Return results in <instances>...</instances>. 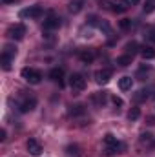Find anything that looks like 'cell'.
I'll return each instance as SVG.
<instances>
[{
	"label": "cell",
	"mask_w": 155,
	"mask_h": 157,
	"mask_svg": "<svg viewBox=\"0 0 155 157\" xmlns=\"http://www.w3.org/2000/svg\"><path fill=\"white\" fill-rule=\"evenodd\" d=\"M102 143H104V146H106V150H104L106 155H115V154H120V150H124V144L119 143L117 137L112 135V133H106L104 139H102Z\"/></svg>",
	"instance_id": "1"
},
{
	"label": "cell",
	"mask_w": 155,
	"mask_h": 157,
	"mask_svg": "<svg viewBox=\"0 0 155 157\" xmlns=\"http://www.w3.org/2000/svg\"><path fill=\"white\" fill-rule=\"evenodd\" d=\"M20 75H22V78L26 82H29V84H39L40 78H42V73H40L39 70H35V68H24Z\"/></svg>",
	"instance_id": "2"
},
{
	"label": "cell",
	"mask_w": 155,
	"mask_h": 157,
	"mask_svg": "<svg viewBox=\"0 0 155 157\" xmlns=\"http://www.w3.org/2000/svg\"><path fill=\"white\" fill-rule=\"evenodd\" d=\"M26 35V26L24 24H15L7 29V37L11 40H22Z\"/></svg>",
	"instance_id": "3"
},
{
	"label": "cell",
	"mask_w": 155,
	"mask_h": 157,
	"mask_svg": "<svg viewBox=\"0 0 155 157\" xmlns=\"http://www.w3.org/2000/svg\"><path fill=\"white\" fill-rule=\"evenodd\" d=\"M70 86H71V90L75 91V93H80V91H84L86 90V78L82 77V75H71L70 77Z\"/></svg>",
	"instance_id": "4"
},
{
	"label": "cell",
	"mask_w": 155,
	"mask_h": 157,
	"mask_svg": "<svg viewBox=\"0 0 155 157\" xmlns=\"http://www.w3.org/2000/svg\"><path fill=\"white\" fill-rule=\"evenodd\" d=\"M42 13H44L42 6H40V4H35V6H31V7H28V9H22V11H20V17H22V18H26V17H29V18H40Z\"/></svg>",
	"instance_id": "5"
},
{
	"label": "cell",
	"mask_w": 155,
	"mask_h": 157,
	"mask_svg": "<svg viewBox=\"0 0 155 157\" xmlns=\"http://www.w3.org/2000/svg\"><path fill=\"white\" fill-rule=\"evenodd\" d=\"M110 9L113 11V13H124V11H128L130 9V6H131V0H113V2H110Z\"/></svg>",
	"instance_id": "6"
},
{
	"label": "cell",
	"mask_w": 155,
	"mask_h": 157,
	"mask_svg": "<svg viewBox=\"0 0 155 157\" xmlns=\"http://www.w3.org/2000/svg\"><path fill=\"white\" fill-rule=\"evenodd\" d=\"M35 106H37V99H35V97H28V99H24V101L18 104V110H20L22 113H28V112H31Z\"/></svg>",
	"instance_id": "7"
},
{
	"label": "cell",
	"mask_w": 155,
	"mask_h": 157,
	"mask_svg": "<svg viewBox=\"0 0 155 157\" xmlns=\"http://www.w3.org/2000/svg\"><path fill=\"white\" fill-rule=\"evenodd\" d=\"M26 146H28V152L33 157H39L42 154V146H40V143L37 139H28V144Z\"/></svg>",
	"instance_id": "8"
},
{
	"label": "cell",
	"mask_w": 155,
	"mask_h": 157,
	"mask_svg": "<svg viewBox=\"0 0 155 157\" xmlns=\"http://www.w3.org/2000/svg\"><path fill=\"white\" fill-rule=\"evenodd\" d=\"M57 28H60V18L55 17V15H49L44 20V29L46 31H51V29H57Z\"/></svg>",
	"instance_id": "9"
},
{
	"label": "cell",
	"mask_w": 155,
	"mask_h": 157,
	"mask_svg": "<svg viewBox=\"0 0 155 157\" xmlns=\"http://www.w3.org/2000/svg\"><path fill=\"white\" fill-rule=\"evenodd\" d=\"M110 78H112V70H99V71L95 73L97 84H108Z\"/></svg>",
	"instance_id": "10"
},
{
	"label": "cell",
	"mask_w": 155,
	"mask_h": 157,
	"mask_svg": "<svg viewBox=\"0 0 155 157\" xmlns=\"http://www.w3.org/2000/svg\"><path fill=\"white\" fill-rule=\"evenodd\" d=\"M49 78H51L53 82H59V84L62 86V84H64V80H62V78H64V70H62V68H53V70L49 71Z\"/></svg>",
	"instance_id": "11"
},
{
	"label": "cell",
	"mask_w": 155,
	"mask_h": 157,
	"mask_svg": "<svg viewBox=\"0 0 155 157\" xmlns=\"http://www.w3.org/2000/svg\"><path fill=\"white\" fill-rule=\"evenodd\" d=\"M91 101L97 104V106H104L106 101H108V91H97L91 95Z\"/></svg>",
	"instance_id": "12"
},
{
	"label": "cell",
	"mask_w": 155,
	"mask_h": 157,
	"mask_svg": "<svg viewBox=\"0 0 155 157\" xmlns=\"http://www.w3.org/2000/svg\"><path fill=\"white\" fill-rule=\"evenodd\" d=\"M133 99H135V102H144V101H148V99H150V90H148V88L139 90V91L133 95Z\"/></svg>",
	"instance_id": "13"
},
{
	"label": "cell",
	"mask_w": 155,
	"mask_h": 157,
	"mask_svg": "<svg viewBox=\"0 0 155 157\" xmlns=\"http://www.w3.org/2000/svg\"><path fill=\"white\" fill-rule=\"evenodd\" d=\"M141 55H142L144 60H152V59H155V49L152 46H142L141 48Z\"/></svg>",
	"instance_id": "14"
},
{
	"label": "cell",
	"mask_w": 155,
	"mask_h": 157,
	"mask_svg": "<svg viewBox=\"0 0 155 157\" xmlns=\"http://www.w3.org/2000/svg\"><path fill=\"white\" fill-rule=\"evenodd\" d=\"M131 86H133V78H131V77H122V78H119V88H120L122 91H128V90H131Z\"/></svg>",
	"instance_id": "15"
},
{
	"label": "cell",
	"mask_w": 155,
	"mask_h": 157,
	"mask_svg": "<svg viewBox=\"0 0 155 157\" xmlns=\"http://www.w3.org/2000/svg\"><path fill=\"white\" fill-rule=\"evenodd\" d=\"M13 59H15V57H11V55H7V53H4V51H2L0 62H2V68H4L6 71H9V70H11V62H13Z\"/></svg>",
	"instance_id": "16"
},
{
	"label": "cell",
	"mask_w": 155,
	"mask_h": 157,
	"mask_svg": "<svg viewBox=\"0 0 155 157\" xmlns=\"http://www.w3.org/2000/svg\"><path fill=\"white\" fill-rule=\"evenodd\" d=\"M124 49H126V53H128V55H131V57H133L137 51H141V46H139L135 40H131V42H128V44H126V48H124Z\"/></svg>",
	"instance_id": "17"
},
{
	"label": "cell",
	"mask_w": 155,
	"mask_h": 157,
	"mask_svg": "<svg viewBox=\"0 0 155 157\" xmlns=\"http://www.w3.org/2000/svg\"><path fill=\"white\" fill-rule=\"evenodd\" d=\"M131 62H133V57H131V55H128V53H126V55H120V57H117V64H119V66H122V68L130 66Z\"/></svg>",
	"instance_id": "18"
},
{
	"label": "cell",
	"mask_w": 155,
	"mask_h": 157,
	"mask_svg": "<svg viewBox=\"0 0 155 157\" xmlns=\"http://www.w3.org/2000/svg\"><path fill=\"white\" fill-rule=\"evenodd\" d=\"M68 113H70L71 117H77V115H82V113H84V108H82V104H73V106H70Z\"/></svg>",
	"instance_id": "19"
},
{
	"label": "cell",
	"mask_w": 155,
	"mask_h": 157,
	"mask_svg": "<svg viewBox=\"0 0 155 157\" xmlns=\"http://www.w3.org/2000/svg\"><path fill=\"white\" fill-rule=\"evenodd\" d=\"M82 4H84L82 0H71V2H70V11H71V13H78V11L82 9Z\"/></svg>",
	"instance_id": "20"
},
{
	"label": "cell",
	"mask_w": 155,
	"mask_h": 157,
	"mask_svg": "<svg viewBox=\"0 0 155 157\" xmlns=\"http://www.w3.org/2000/svg\"><path fill=\"white\" fill-rule=\"evenodd\" d=\"M78 55H80V60H82V62H91V60L95 59L93 51H80Z\"/></svg>",
	"instance_id": "21"
},
{
	"label": "cell",
	"mask_w": 155,
	"mask_h": 157,
	"mask_svg": "<svg viewBox=\"0 0 155 157\" xmlns=\"http://www.w3.org/2000/svg\"><path fill=\"white\" fill-rule=\"evenodd\" d=\"M139 117H141V110H139V108H131V110L128 112V119H130V121H137Z\"/></svg>",
	"instance_id": "22"
},
{
	"label": "cell",
	"mask_w": 155,
	"mask_h": 157,
	"mask_svg": "<svg viewBox=\"0 0 155 157\" xmlns=\"http://www.w3.org/2000/svg\"><path fill=\"white\" fill-rule=\"evenodd\" d=\"M142 9H144V13H153L155 11V0H146Z\"/></svg>",
	"instance_id": "23"
},
{
	"label": "cell",
	"mask_w": 155,
	"mask_h": 157,
	"mask_svg": "<svg viewBox=\"0 0 155 157\" xmlns=\"http://www.w3.org/2000/svg\"><path fill=\"white\" fill-rule=\"evenodd\" d=\"M66 152H68V155H70V157H78V155H80V154H78V146H77V144L68 146V148H66Z\"/></svg>",
	"instance_id": "24"
},
{
	"label": "cell",
	"mask_w": 155,
	"mask_h": 157,
	"mask_svg": "<svg viewBox=\"0 0 155 157\" xmlns=\"http://www.w3.org/2000/svg\"><path fill=\"white\" fill-rule=\"evenodd\" d=\"M119 26H120V29H130L133 26V22H131V18H122L119 22Z\"/></svg>",
	"instance_id": "25"
},
{
	"label": "cell",
	"mask_w": 155,
	"mask_h": 157,
	"mask_svg": "<svg viewBox=\"0 0 155 157\" xmlns=\"http://www.w3.org/2000/svg\"><path fill=\"white\" fill-rule=\"evenodd\" d=\"M4 53H7V55H11V57H15L17 55V48H13V46H4Z\"/></svg>",
	"instance_id": "26"
},
{
	"label": "cell",
	"mask_w": 155,
	"mask_h": 157,
	"mask_svg": "<svg viewBox=\"0 0 155 157\" xmlns=\"http://www.w3.org/2000/svg\"><path fill=\"white\" fill-rule=\"evenodd\" d=\"M152 141H153V137L150 133H142L141 135V143H152Z\"/></svg>",
	"instance_id": "27"
},
{
	"label": "cell",
	"mask_w": 155,
	"mask_h": 157,
	"mask_svg": "<svg viewBox=\"0 0 155 157\" xmlns=\"http://www.w3.org/2000/svg\"><path fill=\"white\" fill-rule=\"evenodd\" d=\"M99 29H102L104 33H110V26H108V22H99Z\"/></svg>",
	"instance_id": "28"
},
{
	"label": "cell",
	"mask_w": 155,
	"mask_h": 157,
	"mask_svg": "<svg viewBox=\"0 0 155 157\" xmlns=\"http://www.w3.org/2000/svg\"><path fill=\"white\" fill-rule=\"evenodd\" d=\"M112 102H113L115 106H122V104H124V101H122L120 97H117V95H113V97H112Z\"/></svg>",
	"instance_id": "29"
},
{
	"label": "cell",
	"mask_w": 155,
	"mask_h": 157,
	"mask_svg": "<svg viewBox=\"0 0 155 157\" xmlns=\"http://www.w3.org/2000/svg\"><path fill=\"white\" fill-rule=\"evenodd\" d=\"M97 20H99V18H97V17H95V15H91V17H89V20H88V22H89V24H91V26H99V22H97Z\"/></svg>",
	"instance_id": "30"
},
{
	"label": "cell",
	"mask_w": 155,
	"mask_h": 157,
	"mask_svg": "<svg viewBox=\"0 0 155 157\" xmlns=\"http://www.w3.org/2000/svg\"><path fill=\"white\" fill-rule=\"evenodd\" d=\"M148 39L152 40V42H155V28H152V29L148 31Z\"/></svg>",
	"instance_id": "31"
},
{
	"label": "cell",
	"mask_w": 155,
	"mask_h": 157,
	"mask_svg": "<svg viewBox=\"0 0 155 157\" xmlns=\"http://www.w3.org/2000/svg\"><path fill=\"white\" fill-rule=\"evenodd\" d=\"M0 141H6V130H0Z\"/></svg>",
	"instance_id": "32"
},
{
	"label": "cell",
	"mask_w": 155,
	"mask_h": 157,
	"mask_svg": "<svg viewBox=\"0 0 155 157\" xmlns=\"http://www.w3.org/2000/svg\"><path fill=\"white\" fill-rule=\"evenodd\" d=\"M148 124H155V117H148Z\"/></svg>",
	"instance_id": "33"
},
{
	"label": "cell",
	"mask_w": 155,
	"mask_h": 157,
	"mask_svg": "<svg viewBox=\"0 0 155 157\" xmlns=\"http://www.w3.org/2000/svg\"><path fill=\"white\" fill-rule=\"evenodd\" d=\"M11 2H15V0H2V4H11Z\"/></svg>",
	"instance_id": "34"
},
{
	"label": "cell",
	"mask_w": 155,
	"mask_h": 157,
	"mask_svg": "<svg viewBox=\"0 0 155 157\" xmlns=\"http://www.w3.org/2000/svg\"><path fill=\"white\" fill-rule=\"evenodd\" d=\"M137 2H141V0H131V4H137Z\"/></svg>",
	"instance_id": "35"
}]
</instances>
